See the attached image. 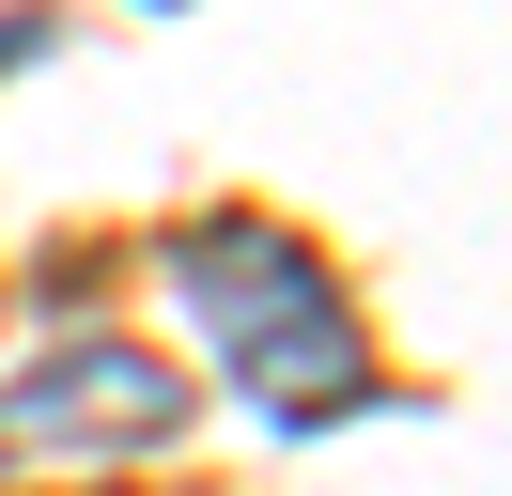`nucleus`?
<instances>
[{"mask_svg":"<svg viewBox=\"0 0 512 496\" xmlns=\"http://www.w3.org/2000/svg\"><path fill=\"white\" fill-rule=\"evenodd\" d=\"M171 295H187L202 357H218V388H249L280 434L342 419L357 388H373V357H357L342 295H326V264L280 233V217H187L171 233Z\"/></svg>","mask_w":512,"mask_h":496,"instance_id":"1","label":"nucleus"},{"mask_svg":"<svg viewBox=\"0 0 512 496\" xmlns=\"http://www.w3.org/2000/svg\"><path fill=\"white\" fill-rule=\"evenodd\" d=\"M156 434H187V388L125 326H63L0 372V450H156Z\"/></svg>","mask_w":512,"mask_h":496,"instance_id":"2","label":"nucleus"},{"mask_svg":"<svg viewBox=\"0 0 512 496\" xmlns=\"http://www.w3.org/2000/svg\"><path fill=\"white\" fill-rule=\"evenodd\" d=\"M47 31H63V0H0V62H32Z\"/></svg>","mask_w":512,"mask_h":496,"instance_id":"3","label":"nucleus"}]
</instances>
